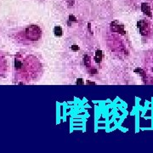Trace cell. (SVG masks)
I'll return each mask as SVG.
<instances>
[{
	"label": "cell",
	"instance_id": "8",
	"mask_svg": "<svg viewBox=\"0 0 153 153\" xmlns=\"http://www.w3.org/2000/svg\"><path fill=\"white\" fill-rule=\"evenodd\" d=\"M84 61L85 66L87 67H91V58L89 55H84Z\"/></svg>",
	"mask_w": 153,
	"mask_h": 153
},
{
	"label": "cell",
	"instance_id": "3",
	"mask_svg": "<svg viewBox=\"0 0 153 153\" xmlns=\"http://www.w3.org/2000/svg\"><path fill=\"white\" fill-rule=\"evenodd\" d=\"M137 25H138V28L140 29V33L141 35L146 36V35H147L149 33V32H150V26L148 25L147 21H138Z\"/></svg>",
	"mask_w": 153,
	"mask_h": 153
},
{
	"label": "cell",
	"instance_id": "6",
	"mask_svg": "<svg viewBox=\"0 0 153 153\" xmlns=\"http://www.w3.org/2000/svg\"><path fill=\"white\" fill-rule=\"evenodd\" d=\"M102 56H103V54H102L101 50H97L95 52V61L96 63H101L102 61Z\"/></svg>",
	"mask_w": 153,
	"mask_h": 153
},
{
	"label": "cell",
	"instance_id": "4",
	"mask_svg": "<svg viewBox=\"0 0 153 153\" xmlns=\"http://www.w3.org/2000/svg\"><path fill=\"white\" fill-rule=\"evenodd\" d=\"M111 29L112 32L115 33H119L121 34H125L124 27L123 25H119V23L118 21H112L111 23Z\"/></svg>",
	"mask_w": 153,
	"mask_h": 153
},
{
	"label": "cell",
	"instance_id": "1",
	"mask_svg": "<svg viewBox=\"0 0 153 153\" xmlns=\"http://www.w3.org/2000/svg\"><path fill=\"white\" fill-rule=\"evenodd\" d=\"M15 72L19 79L31 81L38 78L40 64L36 57L18 54L15 59Z\"/></svg>",
	"mask_w": 153,
	"mask_h": 153
},
{
	"label": "cell",
	"instance_id": "7",
	"mask_svg": "<svg viewBox=\"0 0 153 153\" xmlns=\"http://www.w3.org/2000/svg\"><path fill=\"white\" fill-rule=\"evenodd\" d=\"M54 33H55V35L56 37H61L63 34V31L62 28H61V27H60V26L55 27V28H54Z\"/></svg>",
	"mask_w": 153,
	"mask_h": 153
},
{
	"label": "cell",
	"instance_id": "13",
	"mask_svg": "<svg viewBox=\"0 0 153 153\" xmlns=\"http://www.w3.org/2000/svg\"><path fill=\"white\" fill-rule=\"evenodd\" d=\"M68 2H69V4H70V5H72V4L71 3V0H68Z\"/></svg>",
	"mask_w": 153,
	"mask_h": 153
},
{
	"label": "cell",
	"instance_id": "5",
	"mask_svg": "<svg viewBox=\"0 0 153 153\" xmlns=\"http://www.w3.org/2000/svg\"><path fill=\"white\" fill-rule=\"evenodd\" d=\"M141 10L144 13V15H146V16L152 17V11H151V7L146 3H143L141 4Z\"/></svg>",
	"mask_w": 153,
	"mask_h": 153
},
{
	"label": "cell",
	"instance_id": "9",
	"mask_svg": "<svg viewBox=\"0 0 153 153\" xmlns=\"http://www.w3.org/2000/svg\"><path fill=\"white\" fill-rule=\"evenodd\" d=\"M69 21H77V18L74 16H69Z\"/></svg>",
	"mask_w": 153,
	"mask_h": 153
},
{
	"label": "cell",
	"instance_id": "10",
	"mask_svg": "<svg viewBox=\"0 0 153 153\" xmlns=\"http://www.w3.org/2000/svg\"><path fill=\"white\" fill-rule=\"evenodd\" d=\"M71 49H72V50L73 51H78L79 50V47L78 45H72L71 47Z\"/></svg>",
	"mask_w": 153,
	"mask_h": 153
},
{
	"label": "cell",
	"instance_id": "2",
	"mask_svg": "<svg viewBox=\"0 0 153 153\" xmlns=\"http://www.w3.org/2000/svg\"><path fill=\"white\" fill-rule=\"evenodd\" d=\"M23 36L25 38V40H27V41L35 42V41L40 39V38L42 36V32L38 26L32 25V26H28L25 29V31L23 33Z\"/></svg>",
	"mask_w": 153,
	"mask_h": 153
},
{
	"label": "cell",
	"instance_id": "12",
	"mask_svg": "<svg viewBox=\"0 0 153 153\" xmlns=\"http://www.w3.org/2000/svg\"><path fill=\"white\" fill-rule=\"evenodd\" d=\"M88 26H89V33H91V24L90 23H89V24H88Z\"/></svg>",
	"mask_w": 153,
	"mask_h": 153
},
{
	"label": "cell",
	"instance_id": "11",
	"mask_svg": "<svg viewBox=\"0 0 153 153\" xmlns=\"http://www.w3.org/2000/svg\"><path fill=\"white\" fill-rule=\"evenodd\" d=\"M84 84V81H83V79H82V78H79V79L77 80V84L83 85Z\"/></svg>",
	"mask_w": 153,
	"mask_h": 153
}]
</instances>
